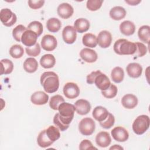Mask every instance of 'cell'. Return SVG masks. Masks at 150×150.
<instances>
[{
  "label": "cell",
  "instance_id": "cell-7",
  "mask_svg": "<svg viewBox=\"0 0 150 150\" xmlns=\"http://www.w3.org/2000/svg\"><path fill=\"white\" fill-rule=\"evenodd\" d=\"M63 94L69 99H74L77 97L80 94V89L77 84L73 82L66 83L63 87Z\"/></svg>",
  "mask_w": 150,
  "mask_h": 150
},
{
  "label": "cell",
  "instance_id": "cell-19",
  "mask_svg": "<svg viewBox=\"0 0 150 150\" xmlns=\"http://www.w3.org/2000/svg\"><path fill=\"white\" fill-rule=\"evenodd\" d=\"M126 71L130 77L134 79L138 78L142 74V67L138 63H131L127 65Z\"/></svg>",
  "mask_w": 150,
  "mask_h": 150
},
{
  "label": "cell",
  "instance_id": "cell-46",
  "mask_svg": "<svg viewBox=\"0 0 150 150\" xmlns=\"http://www.w3.org/2000/svg\"><path fill=\"white\" fill-rule=\"evenodd\" d=\"M100 73H101V71L100 70H97V71H92L90 74H88L86 78V81L88 84H92L94 83V79L96 78V77Z\"/></svg>",
  "mask_w": 150,
  "mask_h": 150
},
{
  "label": "cell",
  "instance_id": "cell-36",
  "mask_svg": "<svg viewBox=\"0 0 150 150\" xmlns=\"http://www.w3.org/2000/svg\"><path fill=\"white\" fill-rule=\"evenodd\" d=\"M63 102H64V99L62 96L59 94L55 95L51 97L49 101V106L52 109L57 110L59 105Z\"/></svg>",
  "mask_w": 150,
  "mask_h": 150
},
{
  "label": "cell",
  "instance_id": "cell-17",
  "mask_svg": "<svg viewBox=\"0 0 150 150\" xmlns=\"http://www.w3.org/2000/svg\"><path fill=\"white\" fill-rule=\"evenodd\" d=\"M49 100V96L42 91H36L33 93L30 97L31 102L37 105L46 104Z\"/></svg>",
  "mask_w": 150,
  "mask_h": 150
},
{
  "label": "cell",
  "instance_id": "cell-47",
  "mask_svg": "<svg viewBox=\"0 0 150 150\" xmlns=\"http://www.w3.org/2000/svg\"><path fill=\"white\" fill-rule=\"evenodd\" d=\"M125 2L129 5L134 6V5H137L141 1H137V0H126V1H125Z\"/></svg>",
  "mask_w": 150,
  "mask_h": 150
},
{
  "label": "cell",
  "instance_id": "cell-9",
  "mask_svg": "<svg viewBox=\"0 0 150 150\" xmlns=\"http://www.w3.org/2000/svg\"><path fill=\"white\" fill-rule=\"evenodd\" d=\"M57 46V39L53 35H46L41 40V47L46 51H53L56 48Z\"/></svg>",
  "mask_w": 150,
  "mask_h": 150
},
{
  "label": "cell",
  "instance_id": "cell-22",
  "mask_svg": "<svg viewBox=\"0 0 150 150\" xmlns=\"http://www.w3.org/2000/svg\"><path fill=\"white\" fill-rule=\"evenodd\" d=\"M120 30L121 33L125 36H131L135 31L134 23L130 21H124L120 25Z\"/></svg>",
  "mask_w": 150,
  "mask_h": 150
},
{
  "label": "cell",
  "instance_id": "cell-1",
  "mask_svg": "<svg viewBox=\"0 0 150 150\" xmlns=\"http://www.w3.org/2000/svg\"><path fill=\"white\" fill-rule=\"evenodd\" d=\"M40 81L44 90L47 93L56 92L59 87V77L53 71L44 72L40 76Z\"/></svg>",
  "mask_w": 150,
  "mask_h": 150
},
{
  "label": "cell",
  "instance_id": "cell-14",
  "mask_svg": "<svg viewBox=\"0 0 150 150\" xmlns=\"http://www.w3.org/2000/svg\"><path fill=\"white\" fill-rule=\"evenodd\" d=\"M74 105L77 113L81 115L87 114L91 110L90 103L84 99H79L77 100Z\"/></svg>",
  "mask_w": 150,
  "mask_h": 150
},
{
  "label": "cell",
  "instance_id": "cell-26",
  "mask_svg": "<svg viewBox=\"0 0 150 150\" xmlns=\"http://www.w3.org/2000/svg\"><path fill=\"white\" fill-rule=\"evenodd\" d=\"M38 68V63L33 57L27 58L23 63V69L27 73H33Z\"/></svg>",
  "mask_w": 150,
  "mask_h": 150
},
{
  "label": "cell",
  "instance_id": "cell-31",
  "mask_svg": "<svg viewBox=\"0 0 150 150\" xmlns=\"http://www.w3.org/2000/svg\"><path fill=\"white\" fill-rule=\"evenodd\" d=\"M111 77L112 81L116 83L122 82L124 77V71L123 69L119 66L114 67L111 71Z\"/></svg>",
  "mask_w": 150,
  "mask_h": 150
},
{
  "label": "cell",
  "instance_id": "cell-43",
  "mask_svg": "<svg viewBox=\"0 0 150 150\" xmlns=\"http://www.w3.org/2000/svg\"><path fill=\"white\" fill-rule=\"evenodd\" d=\"M53 123L61 131H64L68 129L69 125H66L63 124L60 120L59 117V113H56L53 118Z\"/></svg>",
  "mask_w": 150,
  "mask_h": 150
},
{
  "label": "cell",
  "instance_id": "cell-6",
  "mask_svg": "<svg viewBox=\"0 0 150 150\" xmlns=\"http://www.w3.org/2000/svg\"><path fill=\"white\" fill-rule=\"evenodd\" d=\"M0 19L4 26L10 27L16 23L17 17L15 13H13L11 9L4 8L1 10Z\"/></svg>",
  "mask_w": 150,
  "mask_h": 150
},
{
  "label": "cell",
  "instance_id": "cell-37",
  "mask_svg": "<svg viewBox=\"0 0 150 150\" xmlns=\"http://www.w3.org/2000/svg\"><path fill=\"white\" fill-rule=\"evenodd\" d=\"M27 30V28L22 25L16 26L12 30V36L14 39L17 42H21V37L22 34Z\"/></svg>",
  "mask_w": 150,
  "mask_h": 150
},
{
  "label": "cell",
  "instance_id": "cell-4",
  "mask_svg": "<svg viewBox=\"0 0 150 150\" xmlns=\"http://www.w3.org/2000/svg\"><path fill=\"white\" fill-rule=\"evenodd\" d=\"M150 124L149 117L146 115H141L137 117L132 123V129L135 134L142 135L149 128Z\"/></svg>",
  "mask_w": 150,
  "mask_h": 150
},
{
  "label": "cell",
  "instance_id": "cell-32",
  "mask_svg": "<svg viewBox=\"0 0 150 150\" xmlns=\"http://www.w3.org/2000/svg\"><path fill=\"white\" fill-rule=\"evenodd\" d=\"M1 74H9L11 73L13 69V64L12 62L8 59H4L1 60Z\"/></svg>",
  "mask_w": 150,
  "mask_h": 150
},
{
  "label": "cell",
  "instance_id": "cell-16",
  "mask_svg": "<svg viewBox=\"0 0 150 150\" xmlns=\"http://www.w3.org/2000/svg\"><path fill=\"white\" fill-rule=\"evenodd\" d=\"M80 57L84 62L92 63L95 62L98 58L97 53L94 50L89 48H84L80 52Z\"/></svg>",
  "mask_w": 150,
  "mask_h": 150
},
{
  "label": "cell",
  "instance_id": "cell-39",
  "mask_svg": "<svg viewBox=\"0 0 150 150\" xmlns=\"http://www.w3.org/2000/svg\"><path fill=\"white\" fill-rule=\"evenodd\" d=\"M26 54L32 57H36L40 53V46L38 43H36L35 45L30 47H26Z\"/></svg>",
  "mask_w": 150,
  "mask_h": 150
},
{
  "label": "cell",
  "instance_id": "cell-28",
  "mask_svg": "<svg viewBox=\"0 0 150 150\" xmlns=\"http://www.w3.org/2000/svg\"><path fill=\"white\" fill-rule=\"evenodd\" d=\"M139 39L142 42L148 44L150 38V27L148 25H143L141 26L138 31Z\"/></svg>",
  "mask_w": 150,
  "mask_h": 150
},
{
  "label": "cell",
  "instance_id": "cell-45",
  "mask_svg": "<svg viewBox=\"0 0 150 150\" xmlns=\"http://www.w3.org/2000/svg\"><path fill=\"white\" fill-rule=\"evenodd\" d=\"M79 149L80 150L86 149H97V148L94 147L91 142L88 139H84L81 141L79 145Z\"/></svg>",
  "mask_w": 150,
  "mask_h": 150
},
{
  "label": "cell",
  "instance_id": "cell-18",
  "mask_svg": "<svg viewBox=\"0 0 150 150\" xmlns=\"http://www.w3.org/2000/svg\"><path fill=\"white\" fill-rule=\"evenodd\" d=\"M111 142V138L108 132L106 131H101L98 132L96 137V142L97 145L101 148L107 147Z\"/></svg>",
  "mask_w": 150,
  "mask_h": 150
},
{
  "label": "cell",
  "instance_id": "cell-12",
  "mask_svg": "<svg viewBox=\"0 0 150 150\" xmlns=\"http://www.w3.org/2000/svg\"><path fill=\"white\" fill-rule=\"evenodd\" d=\"M38 37L35 32L27 29L22 35L21 42L26 46L30 47L36 43Z\"/></svg>",
  "mask_w": 150,
  "mask_h": 150
},
{
  "label": "cell",
  "instance_id": "cell-34",
  "mask_svg": "<svg viewBox=\"0 0 150 150\" xmlns=\"http://www.w3.org/2000/svg\"><path fill=\"white\" fill-rule=\"evenodd\" d=\"M11 56L14 59L21 58L24 54V49L20 45H14L9 49Z\"/></svg>",
  "mask_w": 150,
  "mask_h": 150
},
{
  "label": "cell",
  "instance_id": "cell-13",
  "mask_svg": "<svg viewBox=\"0 0 150 150\" xmlns=\"http://www.w3.org/2000/svg\"><path fill=\"white\" fill-rule=\"evenodd\" d=\"M58 15L64 19L70 18L74 12L73 8L68 3H62L60 4L57 9Z\"/></svg>",
  "mask_w": 150,
  "mask_h": 150
},
{
  "label": "cell",
  "instance_id": "cell-29",
  "mask_svg": "<svg viewBox=\"0 0 150 150\" xmlns=\"http://www.w3.org/2000/svg\"><path fill=\"white\" fill-rule=\"evenodd\" d=\"M62 27V23L60 20L56 18H51L47 21L46 28L47 30L53 33L58 32Z\"/></svg>",
  "mask_w": 150,
  "mask_h": 150
},
{
  "label": "cell",
  "instance_id": "cell-24",
  "mask_svg": "<svg viewBox=\"0 0 150 150\" xmlns=\"http://www.w3.org/2000/svg\"><path fill=\"white\" fill-rule=\"evenodd\" d=\"M74 28L79 33H83L87 32L90 28V22L85 18H79L76 19L74 23Z\"/></svg>",
  "mask_w": 150,
  "mask_h": 150
},
{
  "label": "cell",
  "instance_id": "cell-27",
  "mask_svg": "<svg viewBox=\"0 0 150 150\" xmlns=\"http://www.w3.org/2000/svg\"><path fill=\"white\" fill-rule=\"evenodd\" d=\"M37 142L38 145L41 148H47L53 143V142L52 141L47 137L46 129L42 131L39 134L37 138Z\"/></svg>",
  "mask_w": 150,
  "mask_h": 150
},
{
  "label": "cell",
  "instance_id": "cell-48",
  "mask_svg": "<svg viewBox=\"0 0 150 150\" xmlns=\"http://www.w3.org/2000/svg\"><path fill=\"white\" fill-rule=\"evenodd\" d=\"M110 149H123V148L120 145H114L110 148Z\"/></svg>",
  "mask_w": 150,
  "mask_h": 150
},
{
  "label": "cell",
  "instance_id": "cell-10",
  "mask_svg": "<svg viewBox=\"0 0 150 150\" xmlns=\"http://www.w3.org/2000/svg\"><path fill=\"white\" fill-rule=\"evenodd\" d=\"M112 42V36L110 32L107 30L101 31L97 37V42L100 47L101 48H107L108 47Z\"/></svg>",
  "mask_w": 150,
  "mask_h": 150
},
{
  "label": "cell",
  "instance_id": "cell-38",
  "mask_svg": "<svg viewBox=\"0 0 150 150\" xmlns=\"http://www.w3.org/2000/svg\"><path fill=\"white\" fill-rule=\"evenodd\" d=\"M117 92L118 89L116 86L111 84V85L107 89L104 91H101V94L104 97L107 98H112L116 96Z\"/></svg>",
  "mask_w": 150,
  "mask_h": 150
},
{
  "label": "cell",
  "instance_id": "cell-23",
  "mask_svg": "<svg viewBox=\"0 0 150 150\" xmlns=\"http://www.w3.org/2000/svg\"><path fill=\"white\" fill-rule=\"evenodd\" d=\"M125 9L120 6H114L110 11V16L115 21H120L125 18L126 15Z\"/></svg>",
  "mask_w": 150,
  "mask_h": 150
},
{
  "label": "cell",
  "instance_id": "cell-5",
  "mask_svg": "<svg viewBox=\"0 0 150 150\" xmlns=\"http://www.w3.org/2000/svg\"><path fill=\"white\" fill-rule=\"evenodd\" d=\"M96 124L94 120L89 117L83 118L79 124V130L80 132L85 136L93 134L95 130Z\"/></svg>",
  "mask_w": 150,
  "mask_h": 150
},
{
  "label": "cell",
  "instance_id": "cell-2",
  "mask_svg": "<svg viewBox=\"0 0 150 150\" xmlns=\"http://www.w3.org/2000/svg\"><path fill=\"white\" fill-rule=\"evenodd\" d=\"M113 49L115 53L119 55H133L136 52L137 46L134 42L120 39L114 43Z\"/></svg>",
  "mask_w": 150,
  "mask_h": 150
},
{
  "label": "cell",
  "instance_id": "cell-11",
  "mask_svg": "<svg viewBox=\"0 0 150 150\" xmlns=\"http://www.w3.org/2000/svg\"><path fill=\"white\" fill-rule=\"evenodd\" d=\"M111 135L113 139L118 142H125L129 138L127 130L122 127H116L111 130Z\"/></svg>",
  "mask_w": 150,
  "mask_h": 150
},
{
  "label": "cell",
  "instance_id": "cell-8",
  "mask_svg": "<svg viewBox=\"0 0 150 150\" xmlns=\"http://www.w3.org/2000/svg\"><path fill=\"white\" fill-rule=\"evenodd\" d=\"M62 38L64 42L67 44H73L77 38L76 30L74 26L67 25L65 26L62 31Z\"/></svg>",
  "mask_w": 150,
  "mask_h": 150
},
{
  "label": "cell",
  "instance_id": "cell-21",
  "mask_svg": "<svg viewBox=\"0 0 150 150\" xmlns=\"http://www.w3.org/2000/svg\"><path fill=\"white\" fill-rule=\"evenodd\" d=\"M109 112L104 107L97 106L96 107L92 112V115L94 118L98 122L104 121L108 117Z\"/></svg>",
  "mask_w": 150,
  "mask_h": 150
},
{
  "label": "cell",
  "instance_id": "cell-40",
  "mask_svg": "<svg viewBox=\"0 0 150 150\" xmlns=\"http://www.w3.org/2000/svg\"><path fill=\"white\" fill-rule=\"evenodd\" d=\"M103 2V0H88L87 1L86 6L88 10L96 11L101 8Z\"/></svg>",
  "mask_w": 150,
  "mask_h": 150
},
{
  "label": "cell",
  "instance_id": "cell-3",
  "mask_svg": "<svg viewBox=\"0 0 150 150\" xmlns=\"http://www.w3.org/2000/svg\"><path fill=\"white\" fill-rule=\"evenodd\" d=\"M57 110H59V117L62 122L66 125H69L74 117L76 111L74 105L63 102L59 105Z\"/></svg>",
  "mask_w": 150,
  "mask_h": 150
},
{
  "label": "cell",
  "instance_id": "cell-30",
  "mask_svg": "<svg viewBox=\"0 0 150 150\" xmlns=\"http://www.w3.org/2000/svg\"><path fill=\"white\" fill-rule=\"evenodd\" d=\"M83 44L88 47H95L97 45V37L94 34L87 33L83 35L82 38Z\"/></svg>",
  "mask_w": 150,
  "mask_h": 150
},
{
  "label": "cell",
  "instance_id": "cell-20",
  "mask_svg": "<svg viewBox=\"0 0 150 150\" xmlns=\"http://www.w3.org/2000/svg\"><path fill=\"white\" fill-rule=\"evenodd\" d=\"M121 104L127 109H132L137 105L138 98L132 94H127L122 97Z\"/></svg>",
  "mask_w": 150,
  "mask_h": 150
},
{
  "label": "cell",
  "instance_id": "cell-42",
  "mask_svg": "<svg viewBox=\"0 0 150 150\" xmlns=\"http://www.w3.org/2000/svg\"><path fill=\"white\" fill-rule=\"evenodd\" d=\"M137 50L134 55L138 57H141L145 55L147 53V48L146 46L141 42H135Z\"/></svg>",
  "mask_w": 150,
  "mask_h": 150
},
{
  "label": "cell",
  "instance_id": "cell-15",
  "mask_svg": "<svg viewBox=\"0 0 150 150\" xmlns=\"http://www.w3.org/2000/svg\"><path fill=\"white\" fill-rule=\"evenodd\" d=\"M94 83L96 87L101 91L105 90L111 85L109 78L105 74L102 73H100L96 77Z\"/></svg>",
  "mask_w": 150,
  "mask_h": 150
},
{
  "label": "cell",
  "instance_id": "cell-41",
  "mask_svg": "<svg viewBox=\"0 0 150 150\" xmlns=\"http://www.w3.org/2000/svg\"><path fill=\"white\" fill-rule=\"evenodd\" d=\"M114 122H115L114 116L111 113L109 112L107 118L104 121L100 122V125L102 128L104 129H109L114 125Z\"/></svg>",
  "mask_w": 150,
  "mask_h": 150
},
{
  "label": "cell",
  "instance_id": "cell-35",
  "mask_svg": "<svg viewBox=\"0 0 150 150\" xmlns=\"http://www.w3.org/2000/svg\"><path fill=\"white\" fill-rule=\"evenodd\" d=\"M27 29L35 32L38 36H39L43 31V26L42 23L36 21L31 22L28 25Z\"/></svg>",
  "mask_w": 150,
  "mask_h": 150
},
{
  "label": "cell",
  "instance_id": "cell-33",
  "mask_svg": "<svg viewBox=\"0 0 150 150\" xmlns=\"http://www.w3.org/2000/svg\"><path fill=\"white\" fill-rule=\"evenodd\" d=\"M46 132L49 138L53 142L59 139L60 137L59 128L53 125H50L47 129H46Z\"/></svg>",
  "mask_w": 150,
  "mask_h": 150
},
{
  "label": "cell",
  "instance_id": "cell-44",
  "mask_svg": "<svg viewBox=\"0 0 150 150\" xmlns=\"http://www.w3.org/2000/svg\"><path fill=\"white\" fill-rule=\"evenodd\" d=\"M29 6L33 9H38L42 7L45 4L43 0H29L28 2Z\"/></svg>",
  "mask_w": 150,
  "mask_h": 150
},
{
  "label": "cell",
  "instance_id": "cell-25",
  "mask_svg": "<svg viewBox=\"0 0 150 150\" xmlns=\"http://www.w3.org/2000/svg\"><path fill=\"white\" fill-rule=\"evenodd\" d=\"M56 63V59L52 54H46L42 56L40 59V64L45 69L53 67Z\"/></svg>",
  "mask_w": 150,
  "mask_h": 150
}]
</instances>
